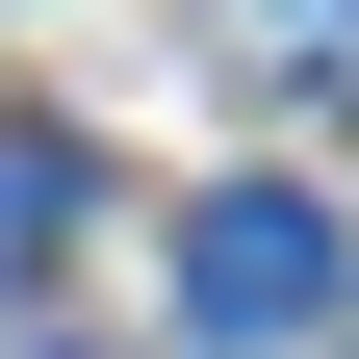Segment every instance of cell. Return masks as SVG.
<instances>
[{"instance_id": "1", "label": "cell", "mask_w": 359, "mask_h": 359, "mask_svg": "<svg viewBox=\"0 0 359 359\" xmlns=\"http://www.w3.org/2000/svg\"><path fill=\"white\" fill-rule=\"evenodd\" d=\"M334 205H308V180H205V205H180V334L205 359H283V334H334Z\"/></svg>"}, {"instance_id": "3", "label": "cell", "mask_w": 359, "mask_h": 359, "mask_svg": "<svg viewBox=\"0 0 359 359\" xmlns=\"http://www.w3.org/2000/svg\"><path fill=\"white\" fill-rule=\"evenodd\" d=\"M231 52H359V0H231Z\"/></svg>"}, {"instance_id": "2", "label": "cell", "mask_w": 359, "mask_h": 359, "mask_svg": "<svg viewBox=\"0 0 359 359\" xmlns=\"http://www.w3.org/2000/svg\"><path fill=\"white\" fill-rule=\"evenodd\" d=\"M52 231H77V154H52V128H0V283H26Z\"/></svg>"}]
</instances>
